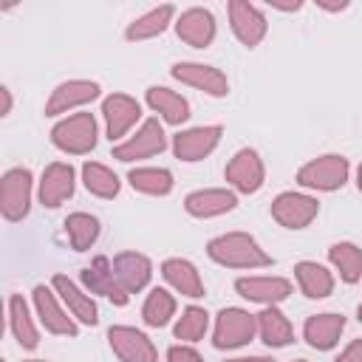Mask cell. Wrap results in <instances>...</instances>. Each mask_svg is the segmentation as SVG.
Listing matches in <instances>:
<instances>
[{
  "label": "cell",
  "mask_w": 362,
  "mask_h": 362,
  "mask_svg": "<svg viewBox=\"0 0 362 362\" xmlns=\"http://www.w3.org/2000/svg\"><path fill=\"white\" fill-rule=\"evenodd\" d=\"M334 362H362V337H359V339H351V342L339 351V356H337Z\"/></svg>",
  "instance_id": "8d00e7d4"
},
{
  "label": "cell",
  "mask_w": 362,
  "mask_h": 362,
  "mask_svg": "<svg viewBox=\"0 0 362 362\" xmlns=\"http://www.w3.org/2000/svg\"><path fill=\"white\" fill-rule=\"evenodd\" d=\"M221 136H223V127L221 124H201V127L178 130L173 136V153H175V158L189 161V164L192 161H201V158H206L218 147Z\"/></svg>",
  "instance_id": "5bb4252c"
},
{
  "label": "cell",
  "mask_w": 362,
  "mask_h": 362,
  "mask_svg": "<svg viewBox=\"0 0 362 362\" xmlns=\"http://www.w3.org/2000/svg\"><path fill=\"white\" fill-rule=\"evenodd\" d=\"M102 116H105L107 139L119 141L141 119V105L133 96H127V93H110V96L102 99Z\"/></svg>",
  "instance_id": "9a60e30c"
},
{
  "label": "cell",
  "mask_w": 362,
  "mask_h": 362,
  "mask_svg": "<svg viewBox=\"0 0 362 362\" xmlns=\"http://www.w3.org/2000/svg\"><path fill=\"white\" fill-rule=\"evenodd\" d=\"M23 362H45V359H23Z\"/></svg>",
  "instance_id": "b9f144b4"
},
{
  "label": "cell",
  "mask_w": 362,
  "mask_h": 362,
  "mask_svg": "<svg viewBox=\"0 0 362 362\" xmlns=\"http://www.w3.org/2000/svg\"><path fill=\"white\" fill-rule=\"evenodd\" d=\"M99 229L102 226H99L96 215H90V212H71L65 218V235H68L74 252L90 249L96 243V238H99Z\"/></svg>",
  "instance_id": "d6a6232c"
},
{
  "label": "cell",
  "mask_w": 362,
  "mask_h": 362,
  "mask_svg": "<svg viewBox=\"0 0 362 362\" xmlns=\"http://www.w3.org/2000/svg\"><path fill=\"white\" fill-rule=\"evenodd\" d=\"M164 147H167V136L161 130V122L158 119H144L141 127L130 139H124L122 144L113 147V158L130 164V161H139V158H153V156L164 153Z\"/></svg>",
  "instance_id": "8992f818"
},
{
  "label": "cell",
  "mask_w": 362,
  "mask_h": 362,
  "mask_svg": "<svg viewBox=\"0 0 362 362\" xmlns=\"http://www.w3.org/2000/svg\"><path fill=\"white\" fill-rule=\"evenodd\" d=\"M82 286L88 294H102L113 305H127V300H130V294L124 291V286L119 283V277L113 272V263L105 255L93 257L90 266L82 269Z\"/></svg>",
  "instance_id": "4fadbf2b"
},
{
  "label": "cell",
  "mask_w": 362,
  "mask_h": 362,
  "mask_svg": "<svg viewBox=\"0 0 362 362\" xmlns=\"http://www.w3.org/2000/svg\"><path fill=\"white\" fill-rule=\"evenodd\" d=\"M348 175H351L348 158L339 153H325V156L305 161L297 170V184L305 189H317V192H334L345 187Z\"/></svg>",
  "instance_id": "7a4b0ae2"
},
{
  "label": "cell",
  "mask_w": 362,
  "mask_h": 362,
  "mask_svg": "<svg viewBox=\"0 0 362 362\" xmlns=\"http://www.w3.org/2000/svg\"><path fill=\"white\" fill-rule=\"evenodd\" d=\"M356 320L362 322V303H359V308H356Z\"/></svg>",
  "instance_id": "60d3db41"
},
{
  "label": "cell",
  "mask_w": 362,
  "mask_h": 362,
  "mask_svg": "<svg viewBox=\"0 0 362 362\" xmlns=\"http://www.w3.org/2000/svg\"><path fill=\"white\" fill-rule=\"evenodd\" d=\"M238 206V195L226 187H206V189H195L184 198V209L192 218H218L226 215Z\"/></svg>",
  "instance_id": "ffe728a7"
},
{
  "label": "cell",
  "mask_w": 362,
  "mask_h": 362,
  "mask_svg": "<svg viewBox=\"0 0 362 362\" xmlns=\"http://www.w3.org/2000/svg\"><path fill=\"white\" fill-rule=\"evenodd\" d=\"M294 362H308V359H294Z\"/></svg>",
  "instance_id": "7bdbcfd3"
},
{
  "label": "cell",
  "mask_w": 362,
  "mask_h": 362,
  "mask_svg": "<svg viewBox=\"0 0 362 362\" xmlns=\"http://www.w3.org/2000/svg\"><path fill=\"white\" fill-rule=\"evenodd\" d=\"M144 99H147L150 110L158 113L161 122H167V124H184L189 119V102L164 85H150Z\"/></svg>",
  "instance_id": "d4e9b609"
},
{
  "label": "cell",
  "mask_w": 362,
  "mask_h": 362,
  "mask_svg": "<svg viewBox=\"0 0 362 362\" xmlns=\"http://www.w3.org/2000/svg\"><path fill=\"white\" fill-rule=\"evenodd\" d=\"M257 334V314H249L246 308L226 305L215 317V331H212V345L218 351H235L252 342Z\"/></svg>",
  "instance_id": "3957f363"
},
{
  "label": "cell",
  "mask_w": 362,
  "mask_h": 362,
  "mask_svg": "<svg viewBox=\"0 0 362 362\" xmlns=\"http://www.w3.org/2000/svg\"><path fill=\"white\" fill-rule=\"evenodd\" d=\"M320 212V201L305 192L286 189L272 201V218L286 229H305Z\"/></svg>",
  "instance_id": "52a82bcc"
},
{
  "label": "cell",
  "mask_w": 362,
  "mask_h": 362,
  "mask_svg": "<svg viewBox=\"0 0 362 362\" xmlns=\"http://www.w3.org/2000/svg\"><path fill=\"white\" fill-rule=\"evenodd\" d=\"M226 362H274L272 356H235V359H226Z\"/></svg>",
  "instance_id": "f35d334b"
},
{
  "label": "cell",
  "mask_w": 362,
  "mask_h": 362,
  "mask_svg": "<svg viewBox=\"0 0 362 362\" xmlns=\"http://www.w3.org/2000/svg\"><path fill=\"white\" fill-rule=\"evenodd\" d=\"M0 96H3V110H0V116H8V113H11V90L3 85V88H0Z\"/></svg>",
  "instance_id": "74e56055"
},
{
  "label": "cell",
  "mask_w": 362,
  "mask_h": 362,
  "mask_svg": "<svg viewBox=\"0 0 362 362\" xmlns=\"http://www.w3.org/2000/svg\"><path fill=\"white\" fill-rule=\"evenodd\" d=\"M170 74H173V79H178L181 85H189V88H195V90H201V93H206V96L221 99V96L229 93V79H226V74H223L221 68H215V65H204V62H175V65L170 68Z\"/></svg>",
  "instance_id": "8fae6325"
},
{
  "label": "cell",
  "mask_w": 362,
  "mask_h": 362,
  "mask_svg": "<svg viewBox=\"0 0 362 362\" xmlns=\"http://www.w3.org/2000/svg\"><path fill=\"white\" fill-rule=\"evenodd\" d=\"M82 184L90 195L96 198H116L119 189H122V181L119 175L107 167V164H99V161H85L82 164Z\"/></svg>",
  "instance_id": "f546056e"
},
{
  "label": "cell",
  "mask_w": 362,
  "mask_h": 362,
  "mask_svg": "<svg viewBox=\"0 0 362 362\" xmlns=\"http://www.w3.org/2000/svg\"><path fill=\"white\" fill-rule=\"evenodd\" d=\"M257 337L269 348H286L294 342V325L277 305H263L257 314Z\"/></svg>",
  "instance_id": "4316f807"
},
{
  "label": "cell",
  "mask_w": 362,
  "mask_h": 362,
  "mask_svg": "<svg viewBox=\"0 0 362 362\" xmlns=\"http://www.w3.org/2000/svg\"><path fill=\"white\" fill-rule=\"evenodd\" d=\"M235 291L249 300V303H260V305H277L291 294V280L286 277H238L235 280Z\"/></svg>",
  "instance_id": "ac0fdd59"
},
{
  "label": "cell",
  "mask_w": 362,
  "mask_h": 362,
  "mask_svg": "<svg viewBox=\"0 0 362 362\" xmlns=\"http://www.w3.org/2000/svg\"><path fill=\"white\" fill-rule=\"evenodd\" d=\"M51 144L68 156H85L96 147V119L93 113H74L51 127Z\"/></svg>",
  "instance_id": "277c9868"
},
{
  "label": "cell",
  "mask_w": 362,
  "mask_h": 362,
  "mask_svg": "<svg viewBox=\"0 0 362 362\" xmlns=\"http://www.w3.org/2000/svg\"><path fill=\"white\" fill-rule=\"evenodd\" d=\"M345 331V317L342 314H334V311H322V314H311L303 325V337L311 348L317 351H331L339 337Z\"/></svg>",
  "instance_id": "7402d4cb"
},
{
  "label": "cell",
  "mask_w": 362,
  "mask_h": 362,
  "mask_svg": "<svg viewBox=\"0 0 362 362\" xmlns=\"http://www.w3.org/2000/svg\"><path fill=\"white\" fill-rule=\"evenodd\" d=\"M74 187H76L74 167L65 161H51L40 175V187H37L40 204L48 209H57L62 201H68L74 195Z\"/></svg>",
  "instance_id": "2e32d148"
},
{
  "label": "cell",
  "mask_w": 362,
  "mask_h": 362,
  "mask_svg": "<svg viewBox=\"0 0 362 362\" xmlns=\"http://www.w3.org/2000/svg\"><path fill=\"white\" fill-rule=\"evenodd\" d=\"M206 328H209V314H206V308H201V305H187V308L181 311V317L175 320L173 334H175V339H181V342H198V339L206 334Z\"/></svg>",
  "instance_id": "e575fe53"
},
{
  "label": "cell",
  "mask_w": 362,
  "mask_h": 362,
  "mask_svg": "<svg viewBox=\"0 0 362 362\" xmlns=\"http://www.w3.org/2000/svg\"><path fill=\"white\" fill-rule=\"evenodd\" d=\"M99 82L93 79H68V82H59L48 102H45V116H59V113H68L74 107H82L93 99H99Z\"/></svg>",
  "instance_id": "e0dca14e"
},
{
  "label": "cell",
  "mask_w": 362,
  "mask_h": 362,
  "mask_svg": "<svg viewBox=\"0 0 362 362\" xmlns=\"http://www.w3.org/2000/svg\"><path fill=\"white\" fill-rule=\"evenodd\" d=\"M51 288L59 294V300L65 303V308L71 311V317H76L82 325H96V322H99V308H96V303H93L90 294L82 291L71 277L54 274Z\"/></svg>",
  "instance_id": "44dd1931"
},
{
  "label": "cell",
  "mask_w": 362,
  "mask_h": 362,
  "mask_svg": "<svg viewBox=\"0 0 362 362\" xmlns=\"http://www.w3.org/2000/svg\"><path fill=\"white\" fill-rule=\"evenodd\" d=\"M226 11H229L232 34H235L246 48L260 45V40H263L266 31H269V23H266L263 8L255 6V3H246V0H229Z\"/></svg>",
  "instance_id": "7c38bea8"
},
{
  "label": "cell",
  "mask_w": 362,
  "mask_h": 362,
  "mask_svg": "<svg viewBox=\"0 0 362 362\" xmlns=\"http://www.w3.org/2000/svg\"><path fill=\"white\" fill-rule=\"evenodd\" d=\"M209 260L226 269H263L272 266V255L249 232H223L206 243Z\"/></svg>",
  "instance_id": "6da1fadb"
},
{
  "label": "cell",
  "mask_w": 362,
  "mask_h": 362,
  "mask_svg": "<svg viewBox=\"0 0 362 362\" xmlns=\"http://www.w3.org/2000/svg\"><path fill=\"white\" fill-rule=\"evenodd\" d=\"M107 345L122 362H158V351L153 339L133 325H110Z\"/></svg>",
  "instance_id": "9c48e42d"
},
{
  "label": "cell",
  "mask_w": 362,
  "mask_h": 362,
  "mask_svg": "<svg viewBox=\"0 0 362 362\" xmlns=\"http://www.w3.org/2000/svg\"><path fill=\"white\" fill-rule=\"evenodd\" d=\"M175 34L192 48H206L215 40V14L204 6H192L175 20Z\"/></svg>",
  "instance_id": "d6986e66"
},
{
  "label": "cell",
  "mask_w": 362,
  "mask_h": 362,
  "mask_svg": "<svg viewBox=\"0 0 362 362\" xmlns=\"http://www.w3.org/2000/svg\"><path fill=\"white\" fill-rule=\"evenodd\" d=\"M161 277L167 280V286L173 291H178L181 297H189V300H198L204 297V280L195 269V263L184 260V257H170L161 263Z\"/></svg>",
  "instance_id": "cb8c5ba5"
},
{
  "label": "cell",
  "mask_w": 362,
  "mask_h": 362,
  "mask_svg": "<svg viewBox=\"0 0 362 362\" xmlns=\"http://www.w3.org/2000/svg\"><path fill=\"white\" fill-rule=\"evenodd\" d=\"M173 17H175V6H173V3L156 6V8H150V11H144L141 17H136V20L127 23L124 40H130V42L153 40V37H158V34H164V31L170 28Z\"/></svg>",
  "instance_id": "484cf974"
},
{
  "label": "cell",
  "mask_w": 362,
  "mask_h": 362,
  "mask_svg": "<svg viewBox=\"0 0 362 362\" xmlns=\"http://www.w3.org/2000/svg\"><path fill=\"white\" fill-rule=\"evenodd\" d=\"M113 272H116L119 283L124 286V291H127V294H136V291H141V288L150 283V277H153V263H150V257L141 255V252H119V255L113 257Z\"/></svg>",
  "instance_id": "603a6c76"
},
{
  "label": "cell",
  "mask_w": 362,
  "mask_h": 362,
  "mask_svg": "<svg viewBox=\"0 0 362 362\" xmlns=\"http://www.w3.org/2000/svg\"><path fill=\"white\" fill-rule=\"evenodd\" d=\"M127 181L141 195H170L173 192V173L167 167H136L127 173Z\"/></svg>",
  "instance_id": "4dcf8cb0"
},
{
  "label": "cell",
  "mask_w": 362,
  "mask_h": 362,
  "mask_svg": "<svg viewBox=\"0 0 362 362\" xmlns=\"http://www.w3.org/2000/svg\"><path fill=\"white\" fill-rule=\"evenodd\" d=\"M8 328L23 351H34L40 345V331L31 320V311H28V303L23 300V294L8 297Z\"/></svg>",
  "instance_id": "f1b7e54d"
},
{
  "label": "cell",
  "mask_w": 362,
  "mask_h": 362,
  "mask_svg": "<svg viewBox=\"0 0 362 362\" xmlns=\"http://www.w3.org/2000/svg\"><path fill=\"white\" fill-rule=\"evenodd\" d=\"M223 178H226L238 192L252 195V192H257V189L263 187V181H266L263 158L257 156V150L243 147V150H238V153L226 161V167H223Z\"/></svg>",
  "instance_id": "30bf717a"
},
{
  "label": "cell",
  "mask_w": 362,
  "mask_h": 362,
  "mask_svg": "<svg viewBox=\"0 0 362 362\" xmlns=\"http://www.w3.org/2000/svg\"><path fill=\"white\" fill-rule=\"evenodd\" d=\"M294 277L308 300H325L334 291V274L317 260H300L294 266Z\"/></svg>",
  "instance_id": "83f0119b"
},
{
  "label": "cell",
  "mask_w": 362,
  "mask_h": 362,
  "mask_svg": "<svg viewBox=\"0 0 362 362\" xmlns=\"http://www.w3.org/2000/svg\"><path fill=\"white\" fill-rule=\"evenodd\" d=\"M31 192H34V175L28 167H11L3 173L0 181V212L8 223H17L31 209Z\"/></svg>",
  "instance_id": "5b68a950"
},
{
  "label": "cell",
  "mask_w": 362,
  "mask_h": 362,
  "mask_svg": "<svg viewBox=\"0 0 362 362\" xmlns=\"http://www.w3.org/2000/svg\"><path fill=\"white\" fill-rule=\"evenodd\" d=\"M356 189H359V192H362V164H359V167H356Z\"/></svg>",
  "instance_id": "ab89813d"
},
{
  "label": "cell",
  "mask_w": 362,
  "mask_h": 362,
  "mask_svg": "<svg viewBox=\"0 0 362 362\" xmlns=\"http://www.w3.org/2000/svg\"><path fill=\"white\" fill-rule=\"evenodd\" d=\"M175 317V297L167 288H153L141 305V320L150 328H164Z\"/></svg>",
  "instance_id": "836d02e7"
},
{
  "label": "cell",
  "mask_w": 362,
  "mask_h": 362,
  "mask_svg": "<svg viewBox=\"0 0 362 362\" xmlns=\"http://www.w3.org/2000/svg\"><path fill=\"white\" fill-rule=\"evenodd\" d=\"M167 362H204V356L195 348L178 342V345H170L167 348Z\"/></svg>",
  "instance_id": "d590c367"
},
{
  "label": "cell",
  "mask_w": 362,
  "mask_h": 362,
  "mask_svg": "<svg viewBox=\"0 0 362 362\" xmlns=\"http://www.w3.org/2000/svg\"><path fill=\"white\" fill-rule=\"evenodd\" d=\"M328 260L339 272L345 283H359L362 280V249L351 240H339L328 246Z\"/></svg>",
  "instance_id": "1f68e13d"
},
{
  "label": "cell",
  "mask_w": 362,
  "mask_h": 362,
  "mask_svg": "<svg viewBox=\"0 0 362 362\" xmlns=\"http://www.w3.org/2000/svg\"><path fill=\"white\" fill-rule=\"evenodd\" d=\"M34 297V311L40 317V325L48 331V334H57V337H76L79 334V325L74 322V317H68V311L62 308V300H57L59 294L48 286H34L31 291Z\"/></svg>",
  "instance_id": "ba28073f"
}]
</instances>
